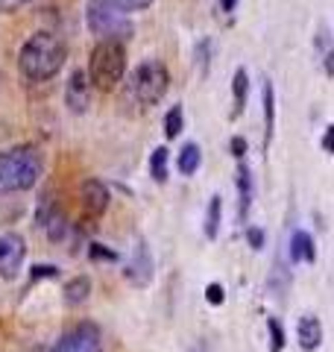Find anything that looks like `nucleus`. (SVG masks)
Returning a JSON list of instances; mask_svg holds the SVG:
<instances>
[{
	"label": "nucleus",
	"mask_w": 334,
	"mask_h": 352,
	"mask_svg": "<svg viewBox=\"0 0 334 352\" xmlns=\"http://www.w3.org/2000/svg\"><path fill=\"white\" fill-rule=\"evenodd\" d=\"M65 59H68V47L59 36L53 32H32V36L21 44L18 50V71L24 74L30 82H47L62 71Z\"/></svg>",
	"instance_id": "nucleus-1"
},
{
	"label": "nucleus",
	"mask_w": 334,
	"mask_h": 352,
	"mask_svg": "<svg viewBox=\"0 0 334 352\" xmlns=\"http://www.w3.org/2000/svg\"><path fill=\"white\" fill-rule=\"evenodd\" d=\"M44 170L41 150L32 144H18L0 153V194H21L38 182Z\"/></svg>",
	"instance_id": "nucleus-2"
},
{
	"label": "nucleus",
	"mask_w": 334,
	"mask_h": 352,
	"mask_svg": "<svg viewBox=\"0 0 334 352\" xmlns=\"http://www.w3.org/2000/svg\"><path fill=\"white\" fill-rule=\"evenodd\" d=\"M85 24L97 41H126L135 32L129 9H124L118 0H88Z\"/></svg>",
	"instance_id": "nucleus-3"
},
{
	"label": "nucleus",
	"mask_w": 334,
	"mask_h": 352,
	"mask_svg": "<svg viewBox=\"0 0 334 352\" xmlns=\"http://www.w3.org/2000/svg\"><path fill=\"white\" fill-rule=\"evenodd\" d=\"M88 76L100 91H115L126 76V47L124 41H97L88 59Z\"/></svg>",
	"instance_id": "nucleus-4"
},
{
	"label": "nucleus",
	"mask_w": 334,
	"mask_h": 352,
	"mask_svg": "<svg viewBox=\"0 0 334 352\" xmlns=\"http://www.w3.org/2000/svg\"><path fill=\"white\" fill-rule=\"evenodd\" d=\"M170 88V71L162 59H144L141 65H135L129 82H126V97L135 100L138 106H155L167 94Z\"/></svg>",
	"instance_id": "nucleus-5"
},
{
	"label": "nucleus",
	"mask_w": 334,
	"mask_h": 352,
	"mask_svg": "<svg viewBox=\"0 0 334 352\" xmlns=\"http://www.w3.org/2000/svg\"><path fill=\"white\" fill-rule=\"evenodd\" d=\"M50 352H103V335L94 323H76L53 344Z\"/></svg>",
	"instance_id": "nucleus-6"
},
{
	"label": "nucleus",
	"mask_w": 334,
	"mask_h": 352,
	"mask_svg": "<svg viewBox=\"0 0 334 352\" xmlns=\"http://www.w3.org/2000/svg\"><path fill=\"white\" fill-rule=\"evenodd\" d=\"M27 258V244L18 232H3L0 235V276L3 279H15L18 270L24 267Z\"/></svg>",
	"instance_id": "nucleus-7"
},
{
	"label": "nucleus",
	"mask_w": 334,
	"mask_h": 352,
	"mask_svg": "<svg viewBox=\"0 0 334 352\" xmlns=\"http://www.w3.org/2000/svg\"><path fill=\"white\" fill-rule=\"evenodd\" d=\"M65 103L74 115H85L88 106H91V76L85 71H74L68 76V85H65Z\"/></svg>",
	"instance_id": "nucleus-8"
},
{
	"label": "nucleus",
	"mask_w": 334,
	"mask_h": 352,
	"mask_svg": "<svg viewBox=\"0 0 334 352\" xmlns=\"http://www.w3.org/2000/svg\"><path fill=\"white\" fill-rule=\"evenodd\" d=\"M109 200H111V194L109 188L100 179H85L82 182V188H80V206H82V214L85 217H103L106 214V208H109Z\"/></svg>",
	"instance_id": "nucleus-9"
},
{
	"label": "nucleus",
	"mask_w": 334,
	"mask_h": 352,
	"mask_svg": "<svg viewBox=\"0 0 334 352\" xmlns=\"http://www.w3.org/2000/svg\"><path fill=\"white\" fill-rule=\"evenodd\" d=\"M153 256H150V247L144 244V241H138L135 252H132V261L126 264V279L135 285V288H147L150 279H153Z\"/></svg>",
	"instance_id": "nucleus-10"
},
{
	"label": "nucleus",
	"mask_w": 334,
	"mask_h": 352,
	"mask_svg": "<svg viewBox=\"0 0 334 352\" xmlns=\"http://www.w3.org/2000/svg\"><path fill=\"white\" fill-rule=\"evenodd\" d=\"M296 340H299V346H302L305 352L320 349V344H322V323H320V317H314V314L299 317V323H296Z\"/></svg>",
	"instance_id": "nucleus-11"
},
{
	"label": "nucleus",
	"mask_w": 334,
	"mask_h": 352,
	"mask_svg": "<svg viewBox=\"0 0 334 352\" xmlns=\"http://www.w3.org/2000/svg\"><path fill=\"white\" fill-rule=\"evenodd\" d=\"M88 296H91V279L88 276H74L65 282V288H62V300L68 308H80L88 302Z\"/></svg>",
	"instance_id": "nucleus-12"
},
{
	"label": "nucleus",
	"mask_w": 334,
	"mask_h": 352,
	"mask_svg": "<svg viewBox=\"0 0 334 352\" xmlns=\"http://www.w3.org/2000/svg\"><path fill=\"white\" fill-rule=\"evenodd\" d=\"M317 258V247H314V238H311L305 229H296L291 235V261L299 264V261H314Z\"/></svg>",
	"instance_id": "nucleus-13"
},
{
	"label": "nucleus",
	"mask_w": 334,
	"mask_h": 352,
	"mask_svg": "<svg viewBox=\"0 0 334 352\" xmlns=\"http://www.w3.org/2000/svg\"><path fill=\"white\" fill-rule=\"evenodd\" d=\"M317 59L322 65L326 76H334V38L326 27L317 30Z\"/></svg>",
	"instance_id": "nucleus-14"
},
{
	"label": "nucleus",
	"mask_w": 334,
	"mask_h": 352,
	"mask_svg": "<svg viewBox=\"0 0 334 352\" xmlns=\"http://www.w3.org/2000/svg\"><path fill=\"white\" fill-rule=\"evenodd\" d=\"M199 164H203V153H199V147L194 141H188V144L179 150V156H176V170L182 176H194L199 170Z\"/></svg>",
	"instance_id": "nucleus-15"
},
{
	"label": "nucleus",
	"mask_w": 334,
	"mask_h": 352,
	"mask_svg": "<svg viewBox=\"0 0 334 352\" xmlns=\"http://www.w3.org/2000/svg\"><path fill=\"white\" fill-rule=\"evenodd\" d=\"M261 103H264V144H270L273 129H276V91H273V82H264Z\"/></svg>",
	"instance_id": "nucleus-16"
},
{
	"label": "nucleus",
	"mask_w": 334,
	"mask_h": 352,
	"mask_svg": "<svg viewBox=\"0 0 334 352\" xmlns=\"http://www.w3.org/2000/svg\"><path fill=\"white\" fill-rule=\"evenodd\" d=\"M220 220H223V197L214 194L208 200V208H205V226H203V232L208 241H214L217 232H220Z\"/></svg>",
	"instance_id": "nucleus-17"
},
{
	"label": "nucleus",
	"mask_w": 334,
	"mask_h": 352,
	"mask_svg": "<svg viewBox=\"0 0 334 352\" xmlns=\"http://www.w3.org/2000/svg\"><path fill=\"white\" fill-rule=\"evenodd\" d=\"M238 197H241V220H247V212L252 206V173L247 164H238Z\"/></svg>",
	"instance_id": "nucleus-18"
},
{
	"label": "nucleus",
	"mask_w": 334,
	"mask_h": 352,
	"mask_svg": "<svg viewBox=\"0 0 334 352\" xmlns=\"http://www.w3.org/2000/svg\"><path fill=\"white\" fill-rule=\"evenodd\" d=\"M232 94H235V115L243 109V103H247V94H249V74L238 68L235 76H232Z\"/></svg>",
	"instance_id": "nucleus-19"
},
{
	"label": "nucleus",
	"mask_w": 334,
	"mask_h": 352,
	"mask_svg": "<svg viewBox=\"0 0 334 352\" xmlns=\"http://www.w3.org/2000/svg\"><path fill=\"white\" fill-rule=\"evenodd\" d=\"M44 232H47V238L53 241V244H59V241H65V235H68V220H65V214L56 208V212L47 217V223L41 226Z\"/></svg>",
	"instance_id": "nucleus-20"
},
{
	"label": "nucleus",
	"mask_w": 334,
	"mask_h": 352,
	"mask_svg": "<svg viewBox=\"0 0 334 352\" xmlns=\"http://www.w3.org/2000/svg\"><path fill=\"white\" fill-rule=\"evenodd\" d=\"M167 159H170V150L167 147H155L150 156V173L155 182H167Z\"/></svg>",
	"instance_id": "nucleus-21"
},
{
	"label": "nucleus",
	"mask_w": 334,
	"mask_h": 352,
	"mask_svg": "<svg viewBox=\"0 0 334 352\" xmlns=\"http://www.w3.org/2000/svg\"><path fill=\"white\" fill-rule=\"evenodd\" d=\"M182 126H185L182 106H170V109H167V115H164V135L167 138H176L182 132Z\"/></svg>",
	"instance_id": "nucleus-22"
},
{
	"label": "nucleus",
	"mask_w": 334,
	"mask_h": 352,
	"mask_svg": "<svg viewBox=\"0 0 334 352\" xmlns=\"http://www.w3.org/2000/svg\"><path fill=\"white\" fill-rule=\"evenodd\" d=\"M267 332H270V352H282L285 349V329L278 317H270L267 320Z\"/></svg>",
	"instance_id": "nucleus-23"
},
{
	"label": "nucleus",
	"mask_w": 334,
	"mask_h": 352,
	"mask_svg": "<svg viewBox=\"0 0 334 352\" xmlns=\"http://www.w3.org/2000/svg\"><path fill=\"white\" fill-rule=\"evenodd\" d=\"M197 59H199V71L208 74V65H211V38H203L197 44Z\"/></svg>",
	"instance_id": "nucleus-24"
},
{
	"label": "nucleus",
	"mask_w": 334,
	"mask_h": 352,
	"mask_svg": "<svg viewBox=\"0 0 334 352\" xmlns=\"http://www.w3.org/2000/svg\"><path fill=\"white\" fill-rule=\"evenodd\" d=\"M88 256H91L94 261H118V252L103 247V244H91L88 247Z\"/></svg>",
	"instance_id": "nucleus-25"
},
{
	"label": "nucleus",
	"mask_w": 334,
	"mask_h": 352,
	"mask_svg": "<svg viewBox=\"0 0 334 352\" xmlns=\"http://www.w3.org/2000/svg\"><path fill=\"white\" fill-rule=\"evenodd\" d=\"M205 300H208L211 305H223V302H226V291H223V285L211 282L208 288H205Z\"/></svg>",
	"instance_id": "nucleus-26"
},
{
	"label": "nucleus",
	"mask_w": 334,
	"mask_h": 352,
	"mask_svg": "<svg viewBox=\"0 0 334 352\" xmlns=\"http://www.w3.org/2000/svg\"><path fill=\"white\" fill-rule=\"evenodd\" d=\"M53 276H59V270L53 267V264H36V267H32V279H53Z\"/></svg>",
	"instance_id": "nucleus-27"
},
{
	"label": "nucleus",
	"mask_w": 334,
	"mask_h": 352,
	"mask_svg": "<svg viewBox=\"0 0 334 352\" xmlns=\"http://www.w3.org/2000/svg\"><path fill=\"white\" fill-rule=\"evenodd\" d=\"M247 241H249L252 250H261L264 247V232H261V229H255V226H249L247 229Z\"/></svg>",
	"instance_id": "nucleus-28"
},
{
	"label": "nucleus",
	"mask_w": 334,
	"mask_h": 352,
	"mask_svg": "<svg viewBox=\"0 0 334 352\" xmlns=\"http://www.w3.org/2000/svg\"><path fill=\"white\" fill-rule=\"evenodd\" d=\"M118 3L124 9H129V12H141V9H147L153 0H118Z\"/></svg>",
	"instance_id": "nucleus-29"
},
{
	"label": "nucleus",
	"mask_w": 334,
	"mask_h": 352,
	"mask_svg": "<svg viewBox=\"0 0 334 352\" xmlns=\"http://www.w3.org/2000/svg\"><path fill=\"white\" fill-rule=\"evenodd\" d=\"M27 3H32V0H0V12H18Z\"/></svg>",
	"instance_id": "nucleus-30"
},
{
	"label": "nucleus",
	"mask_w": 334,
	"mask_h": 352,
	"mask_svg": "<svg viewBox=\"0 0 334 352\" xmlns=\"http://www.w3.org/2000/svg\"><path fill=\"white\" fill-rule=\"evenodd\" d=\"M232 156H235V159H243V156H247V141H243L241 135L232 138Z\"/></svg>",
	"instance_id": "nucleus-31"
},
{
	"label": "nucleus",
	"mask_w": 334,
	"mask_h": 352,
	"mask_svg": "<svg viewBox=\"0 0 334 352\" xmlns=\"http://www.w3.org/2000/svg\"><path fill=\"white\" fill-rule=\"evenodd\" d=\"M322 150H326V153H334V124L326 129V135H322Z\"/></svg>",
	"instance_id": "nucleus-32"
},
{
	"label": "nucleus",
	"mask_w": 334,
	"mask_h": 352,
	"mask_svg": "<svg viewBox=\"0 0 334 352\" xmlns=\"http://www.w3.org/2000/svg\"><path fill=\"white\" fill-rule=\"evenodd\" d=\"M235 6H238V0H220V9H223V12H235Z\"/></svg>",
	"instance_id": "nucleus-33"
},
{
	"label": "nucleus",
	"mask_w": 334,
	"mask_h": 352,
	"mask_svg": "<svg viewBox=\"0 0 334 352\" xmlns=\"http://www.w3.org/2000/svg\"><path fill=\"white\" fill-rule=\"evenodd\" d=\"M191 352H203V349H191Z\"/></svg>",
	"instance_id": "nucleus-34"
}]
</instances>
